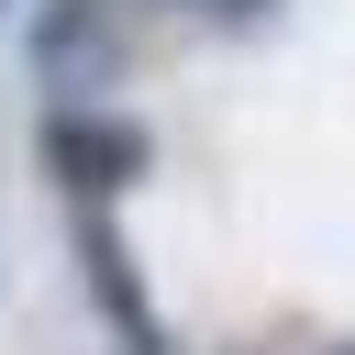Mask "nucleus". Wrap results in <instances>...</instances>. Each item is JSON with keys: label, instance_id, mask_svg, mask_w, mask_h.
<instances>
[{"label": "nucleus", "instance_id": "7ed1b4c3", "mask_svg": "<svg viewBox=\"0 0 355 355\" xmlns=\"http://www.w3.org/2000/svg\"><path fill=\"white\" fill-rule=\"evenodd\" d=\"M78 288L100 300V322H111V344L122 355H166V333H155V300H144V266H133V244H122V222H111V200H78Z\"/></svg>", "mask_w": 355, "mask_h": 355}, {"label": "nucleus", "instance_id": "f257e3e1", "mask_svg": "<svg viewBox=\"0 0 355 355\" xmlns=\"http://www.w3.org/2000/svg\"><path fill=\"white\" fill-rule=\"evenodd\" d=\"M22 55H33V78H44L55 100H111L122 67H133V44H122V0H33Z\"/></svg>", "mask_w": 355, "mask_h": 355}, {"label": "nucleus", "instance_id": "423d86ee", "mask_svg": "<svg viewBox=\"0 0 355 355\" xmlns=\"http://www.w3.org/2000/svg\"><path fill=\"white\" fill-rule=\"evenodd\" d=\"M0 11H11V0H0Z\"/></svg>", "mask_w": 355, "mask_h": 355}, {"label": "nucleus", "instance_id": "39448f33", "mask_svg": "<svg viewBox=\"0 0 355 355\" xmlns=\"http://www.w3.org/2000/svg\"><path fill=\"white\" fill-rule=\"evenodd\" d=\"M333 355H355V344H333Z\"/></svg>", "mask_w": 355, "mask_h": 355}, {"label": "nucleus", "instance_id": "20e7f679", "mask_svg": "<svg viewBox=\"0 0 355 355\" xmlns=\"http://www.w3.org/2000/svg\"><path fill=\"white\" fill-rule=\"evenodd\" d=\"M189 11H200V22H222V33H244V22H266L277 0H189Z\"/></svg>", "mask_w": 355, "mask_h": 355}, {"label": "nucleus", "instance_id": "f03ea898", "mask_svg": "<svg viewBox=\"0 0 355 355\" xmlns=\"http://www.w3.org/2000/svg\"><path fill=\"white\" fill-rule=\"evenodd\" d=\"M44 166H55L67 200H122L155 166V133L133 111H111V100H55L44 111Z\"/></svg>", "mask_w": 355, "mask_h": 355}]
</instances>
